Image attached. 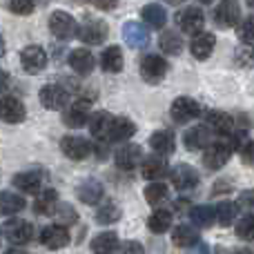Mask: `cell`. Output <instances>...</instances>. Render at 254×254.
I'll return each instance as SVG.
<instances>
[{
	"label": "cell",
	"instance_id": "obj_50",
	"mask_svg": "<svg viewBox=\"0 0 254 254\" xmlns=\"http://www.w3.org/2000/svg\"><path fill=\"white\" fill-rule=\"evenodd\" d=\"M165 2H170V4H181L183 0H165Z\"/></svg>",
	"mask_w": 254,
	"mask_h": 254
},
{
	"label": "cell",
	"instance_id": "obj_39",
	"mask_svg": "<svg viewBox=\"0 0 254 254\" xmlns=\"http://www.w3.org/2000/svg\"><path fill=\"white\" fill-rule=\"evenodd\" d=\"M214 210H216V223L223 225V228H228V225L237 219V205L230 201H221Z\"/></svg>",
	"mask_w": 254,
	"mask_h": 254
},
{
	"label": "cell",
	"instance_id": "obj_33",
	"mask_svg": "<svg viewBox=\"0 0 254 254\" xmlns=\"http://www.w3.org/2000/svg\"><path fill=\"white\" fill-rule=\"evenodd\" d=\"M140 172H143V179H147V181H161L163 176L167 174V163L163 161V158L152 156L143 163Z\"/></svg>",
	"mask_w": 254,
	"mask_h": 254
},
{
	"label": "cell",
	"instance_id": "obj_51",
	"mask_svg": "<svg viewBox=\"0 0 254 254\" xmlns=\"http://www.w3.org/2000/svg\"><path fill=\"white\" fill-rule=\"evenodd\" d=\"M198 2H203V4H210V2H214V0H198Z\"/></svg>",
	"mask_w": 254,
	"mask_h": 254
},
{
	"label": "cell",
	"instance_id": "obj_49",
	"mask_svg": "<svg viewBox=\"0 0 254 254\" xmlns=\"http://www.w3.org/2000/svg\"><path fill=\"white\" fill-rule=\"evenodd\" d=\"M4 56V40H2V36H0V58Z\"/></svg>",
	"mask_w": 254,
	"mask_h": 254
},
{
	"label": "cell",
	"instance_id": "obj_26",
	"mask_svg": "<svg viewBox=\"0 0 254 254\" xmlns=\"http://www.w3.org/2000/svg\"><path fill=\"white\" fill-rule=\"evenodd\" d=\"M136 134V125L131 123L125 116H114L112 121V129H110V140H116V143H123V140L131 138Z\"/></svg>",
	"mask_w": 254,
	"mask_h": 254
},
{
	"label": "cell",
	"instance_id": "obj_3",
	"mask_svg": "<svg viewBox=\"0 0 254 254\" xmlns=\"http://www.w3.org/2000/svg\"><path fill=\"white\" fill-rule=\"evenodd\" d=\"M241 20V4L239 0H221L214 9V22L223 29L228 27H237Z\"/></svg>",
	"mask_w": 254,
	"mask_h": 254
},
{
	"label": "cell",
	"instance_id": "obj_52",
	"mask_svg": "<svg viewBox=\"0 0 254 254\" xmlns=\"http://www.w3.org/2000/svg\"><path fill=\"white\" fill-rule=\"evenodd\" d=\"M246 2H248V4H250V7H252V9H254V0H246Z\"/></svg>",
	"mask_w": 254,
	"mask_h": 254
},
{
	"label": "cell",
	"instance_id": "obj_31",
	"mask_svg": "<svg viewBox=\"0 0 254 254\" xmlns=\"http://www.w3.org/2000/svg\"><path fill=\"white\" fill-rule=\"evenodd\" d=\"M190 219L196 228H210L216 223V210L210 205H196L190 210Z\"/></svg>",
	"mask_w": 254,
	"mask_h": 254
},
{
	"label": "cell",
	"instance_id": "obj_12",
	"mask_svg": "<svg viewBox=\"0 0 254 254\" xmlns=\"http://www.w3.org/2000/svg\"><path fill=\"white\" fill-rule=\"evenodd\" d=\"M40 243L49 250H61L69 243V232H67L65 225H47L40 232Z\"/></svg>",
	"mask_w": 254,
	"mask_h": 254
},
{
	"label": "cell",
	"instance_id": "obj_14",
	"mask_svg": "<svg viewBox=\"0 0 254 254\" xmlns=\"http://www.w3.org/2000/svg\"><path fill=\"white\" fill-rule=\"evenodd\" d=\"M214 45H216L214 34H203V31H198V34L192 36L190 52H192V56L196 58V61H207L210 54L214 52Z\"/></svg>",
	"mask_w": 254,
	"mask_h": 254
},
{
	"label": "cell",
	"instance_id": "obj_18",
	"mask_svg": "<svg viewBox=\"0 0 254 254\" xmlns=\"http://www.w3.org/2000/svg\"><path fill=\"white\" fill-rule=\"evenodd\" d=\"M112 121L114 116L110 112H96V114L89 119V129H92V136L98 140H110V129H112Z\"/></svg>",
	"mask_w": 254,
	"mask_h": 254
},
{
	"label": "cell",
	"instance_id": "obj_7",
	"mask_svg": "<svg viewBox=\"0 0 254 254\" xmlns=\"http://www.w3.org/2000/svg\"><path fill=\"white\" fill-rule=\"evenodd\" d=\"M20 65L27 74H38L47 65V54L38 45H29V47H25L20 52Z\"/></svg>",
	"mask_w": 254,
	"mask_h": 254
},
{
	"label": "cell",
	"instance_id": "obj_21",
	"mask_svg": "<svg viewBox=\"0 0 254 254\" xmlns=\"http://www.w3.org/2000/svg\"><path fill=\"white\" fill-rule=\"evenodd\" d=\"M13 185L27 194H36L40 190V185H43V174H40L38 170L20 172V174L13 176Z\"/></svg>",
	"mask_w": 254,
	"mask_h": 254
},
{
	"label": "cell",
	"instance_id": "obj_15",
	"mask_svg": "<svg viewBox=\"0 0 254 254\" xmlns=\"http://www.w3.org/2000/svg\"><path fill=\"white\" fill-rule=\"evenodd\" d=\"M179 25H181V31L185 34L194 36L198 31H203V25H205V16L198 7H188L183 13L179 16Z\"/></svg>",
	"mask_w": 254,
	"mask_h": 254
},
{
	"label": "cell",
	"instance_id": "obj_23",
	"mask_svg": "<svg viewBox=\"0 0 254 254\" xmlns=\"http://www.w3.org/2000/svg\"><path fill=\"white\" fill-rule=\"evenodd\" d=\"M149 145H152V149L156 154H161V156H167V154L174 152L176 138H174V134H172V131L158 129V131H154V134L149 136Z\"/></svg>",
	"mask_w": 254,
	"mask_h": 254
},
{
	"label": "cell",
	"instance_id": "obj_40",
	"mask_svg": "<svg viewBox=\"0 0 254 254\" xmlns=\"http://www.w3.org/2000/svg\"><path fill=\"white\" fill-rule=\"evenodd\" d=\"M237 237L241 241H254V214H246L237 223Z\"/></svg>",
	"mask_w": 254,
	"mask_h": 254
},
{
	"label": "cell",
	"instance_id": "obj_1",
	"mask_svg": "<svg viewBox=\"0 0 254 254\" xmlns=\"http://www.w3.org/2000/svg\"><path fill=\"white\" fill-rule=\"evenodd\" d=\"M167 69H170V65H167V61L163 56L147 54V56L140 58V76H143V80L149 85L161 83V80L165 78Z\"/></svg>",
	"mask_w": 254,
	"mask_h": 254
},
{
	"label": "cell",
	"instance_id": "obj_6",
	"mask_svg": "<svg viewBox=\"0 0 254 254\" xmlns=\"http://www.w3.org/2000/svg\"><path fill=\"white\" fill-rule=\"evenodd\" d=\"M230 156H232V145L230 143H214L205 149V154H203V165H205L210 172H216L230 161Z\"/></svg>",
	"mask_w": 254,
	"mask_h": 254
},
{
	"label": "cell",
	"instance_id": "obj_36",
	"mask_svg": "<svg viewBox=\"0 0 254 254\" xmlns=\"http://www.w3.org/2000/svg\"><path fill=\"white\" fill-rule=\"evenodd\" d=\"M172 225V214L167 210H156L152 216L147 219V228L152 230L154 234H163L167 232Z\"/></svg>",
	"mask_w": 254,
	"mask_h": 254
},
{
	"label": "cell",
	"instance_id": "obj_47",
	"mask_svg": "<svg viewBox=\"0 0 254 254\" xmlns=\"http://www.w3.org/2000/svg\"><path fill=\"white\" fill-rule=\"evenodd\" d=\"M119 250H127V252H143V246H140V243H121Z\"/></svg>",
	"mask_w": 254,
	"mask_h": 254
},
{
	"label": "cell",
	"instance_id": "obj_32",
	"mask_svg": "<svg viewBox=\"0 0 254 254\" xmlns=\"http://www.w3.org/2000/svg\"><path fill=\"white\" fill-rule=\"evenodd\" d=\"M172 241H174L176 248H192L198 243V232L192 225H179L172 232Z\"/></svg>",
	"mask_w": 254,
	"mask_h": 254
},
{
	"label": "cell",
	"instance_id": "obj_9",
	"mask_svg": "<svg viewBox=\"0 0 254 254\" xmlns=\"http://www.w3.org/2000/svg\"><path fill=\"white\" fill-rule=\"evenodd\" d=\"M170 114L176 123H188V121L196 119L201 114V105H198L194 98H188V96H181L172 103L170 107Z\"/></svg>",
	"mask_w": 254,
	"mask_h": 254
},
{
	"label": "cell",
	"instance_id": "obj_43",
	"mask_svg": "<svg viewBox=\"0 0 254 254\" xmlns=\"http://www.w3.org/2000/svg\"><path fill=\"white\" fill-rule=\"evenodd\" d=\"M9 9L18 16H27L34 11V0H9Z\"/></svg>",
	"mask_w": 254,
	"mask_h": 254
},
{
	"label": "cell",
	"instance_id": "obj_8",
	"mask_svg": "<svg viewBox=\"0 0 254 254\" xmlns=\"http://www.w3.org/2000/svg\"><path fill=\"white\" fill-rule=\"evenodd\" d=\"M25 116H27V110L20 98H16V96L0 98V121H4L9 125H16V123H22Z\"/></svg>",
	"mask_w": 254,
	"mask_h": 254
},
{
	"label": "cell",
	"instance_id": "obj_20",
	"mask_svg": "<svg viewBox=\"0 0 254 254\" xmlns=\"http://www.w3.org/2000/svg\"><path fill=\"white\" fill-rule=\"evenodd\" d=\"M140 158H143V149H140L138 145L129 143V145H123V147L116 152V165H119L121 170H134Z\"/></svg>",
	"mask_w": 254,
	"mask_h": 254
},
{
	"label": "cell",
	"instance_id": "obj_17",
	"mask_svg": "<svg viewBox=\"0 0 254 254\" xmlns=\"http://www.w3.org/2000/svg\"><path fill=\"white\" fill-rule=\"evenodd\" d=\"M76 194H78V198L83 203H87V205H96V203L103 201V194H105V190H103V183L96 179H85L83 183L76 188Z\"/></svg>",
	"mask_w": 254,
	"mask_h": 254
},
{
	"label": "cell",
	"instance_id": "obj_45",
	"mask_svg": "<svg viewBox=\"0 0 254 254\" xmlns=\"http://www.w3.org/2000/svg\"><path fill=\"white\" fill-rule=\"evenodd\" d=\"M58 219H61V223H74V221H76V212H74V207L63 205L61 210H58Z\"/></svg>",
	"mask_w": 254,
	"mask_h": 254
},
{
	"label": "cell",
	"instance_id": "obj_24",
	"mask_svg": "<svg viewBox=\"0 0 254 254\" xmlns=\"http://www.w3.org/2000/svg\"><path fill=\"white\" fill-rule=\"evenodd\" d=\"M69 67L76 71V74L87 76L89 71L94 69V56H92V52H87L85 47L74 49V52L69 54Z\"/></svg>",
	"mask_w": 254,
	"mask_h": 254
},
{
	"label": "cell",
	"instance_id": "obj_13",
	"mask_svg": "<svg viewBox=\"0 0 254 254\" xmlns=\"http://www.w3.org/2000/svg\"><path fill=\"white\" fill-rule=\"evenodd\" d=\"M123 36H125L127 45H129L131 49H143V47H147V45H149V31H147V27L140 25V22H136V20L125 22Z\"/></svg>",
	"mask_w": 254,
	"mask_h": 254
},
{
	"label": "cell",
	"instance_id": "obj_37",
	"mask_svg": "<svg viewBox=\"0 0 254 254\" xmlns=\"http://www.w3.org/2000/svg\"><path fill=\"white\" fill-rule=\"evenodd\" d=\"M119 219H121V207L116 205V203H112V201L103 203V205L98 207V212H96V221H98L101 225L116 223Z\"/></svg>",
	"mask_w": 254,
	"mask_h": 254
},
{
	"label": "cell",
	"instance_id": "obj_5",
	"mask_svg": "<svg viewBox=\"0 0 254 254\" xmlns=\"http://www.w3.org/2000/svg\"><path fill=\"white\" fill-rule=\"evenodd\" d=\"M4 237H7V241L11 246H25L34 237V228L22 219H9L4 223Z\"/></svg>",
	"mask_w": 254,
	"mask_h": 254
},
{
	"label": "cell",
	"instance_id": "obj_2",
	"mask_svg": "<svg viewBox=\"0 0 254 254\" xmlns=\"http://www.w3.org/2000/svg\"><path fill=\"white\" fill-rule=\"evenodd\" d=\"M49 31L56 36L58 40H69L71 36L78 34V25H76L74 16L67 11H54L49 16Z\"/></svg>",
	"mask_w": 254,
	"mask_h": 254
},
{
	"label": "cell",
	"instance_id": "obj_35",
	"mask_svg": "<svg viewBox=\"0 0 254 254\" xmlns=\"http://www.w3.org/2000/svg\"><path fill=\"white\" fill-rule=\"evenodd\" d=\"M167 194H170V190H167L165 183L152 181V183L145 188V201H147L152 207H156V205H161V203L167 201Z\"/></svg>",
	"mask_w": 254,
	"mask_h": 254
},
{
	"label": "cell",
	"instance_id": "obj_53",
	"mask_svg": "<svg viewBox=\"0 0 254 254\" xmlns=\"http://www.w3.org/2000/svg\"><path fill=\"white\" fill-rule=\"evenodd\" d=\"M252 56H254V49H252Z\"/></svg>",
	"mask_w": 254,
	"mask_h": 254
},
{
	"label": "cell",
	"instance_id": "obj_27",
	"mask_svg": "<svg viewBox=\"0 0 254 254\" xmlns=\"http://www.w3.org/2000/svg\"><path fill=\"white\" fill-rule=\"evenodd\" d=\"M25 198L20 194H13V192H0V214L2 216H13L18 212L25 210Z\"/></svg>",
	"mask_w": 254,
	"mask_h": 254
},
{
	"label": "cell",
	"instance_id": "obj_48",
	"mask_svg": "<svg viewBox=\"0 0 254 254\" xmlns=\"http://www.w3.org/2000/svg\"><path fill=\"white\" fill-rule=\"evenodd\" d=\"M7 85H9V74L4 69H0V94L7 89Z\"/></svg>",
	"mask_w": 254,
	"mask_h": 254
},
{
	"label": "cell",
	"instance_id": "obj_22",
	"mask_svg": "<svg viewBox=\"0 0 254 254\" xmlns=\"http://www.w3.org/2000/svg\"><path fill=\"white\" fill-rule=\"evenodd\" d=\"M210 129H207V125H196L192 127V129L185 131L183 140H185V147L192 152V149H203L210 145Z\"/></svg>",
	"mask_w": 254,
	"mask_h": 254
},
{
	"label": "cell",
	"instance_id": "obj_16",
	"mask_svg": "<svg viewBox=\"0 0 254 254\" xmlns=\"http://www.w3.org/2000/svg\"><path fill=\"white\" fill-rule=\"evenodd\" d=\"M38 96L43 107H47V110H65L67 105V92L58 85H45Z\"/></svg>",
	"mask_w": 254,
	"mask_h": 254
},
{
	"label": "cell",
	"instance_id": "obj_4",
	"mask_svg": "<svg viewBox=\"0 0 254 254\" xmlns=\"http://www.w3.org/2000/svg\"><path fill=\"white\" fill-rule=\"evenodd\" d=\"M170 181L176 190L188 192V190H194L198 185V172L194 170L192 165H188V163H179V165L170 172Z\"/></svg>",
	"mask_w": 254,
	"mask_h": 254
},
{
	"label": "cell",
	"instance_id": "obj_34",
	"mask_svg": "<svg viewBox=\"0 0 254 254\" xmlns=\"http://www.w3.org/2000/svg\"><path fill=\"white\" fill-rule=\"evenodd\" d=\"M119 248H121V243H119V237H116L114 232H101V234H96L92 241V250L101 252V254L116 252Z\"/></svg>",
	"mask_w": 254,
	"mask_h": 254
},
{
	"label": "cell",
	"instance_id": "obj_46",
	"mask_svg": "<svg viewBox=\"0 0 254 254\" xmlns=\"http://www.w3.org/2000/svg\"><path fill=\"white\" fill-rule=\"evenodd\" d=\"M94 2H96L98 9H103V11H110V9L116 7V2H119V0H94Z\"/></svg>",
	"mask_w": 254,
	"mask_h": 254
},
{
	"label": "cell",
	"instance_id": "obj_30",
	"mask_svg": "<svg viewBox=\"0 0 254 254\" xmlns=\"http://www.w3.org/2000/svg\"><path fill=\"white\" fill-rule=\"evenodd\" d=\"M143 22H147V27L152 29H163L167 22V13L161 4L152 2V4H145L143 7Z\"/></svg>",
	"mask_w": 254,
	"mask_h": 254
},
{
	"label": "cell",
	"instance_id": "obj_38",
	"mask_svg": "<svg viewBox=\"0 0 254 254\" xmlns=\"http://www.w3.org/2000/svg\"><path fill=\"white\" fill-rule=\"evenodd\" d=\"M158 45H161V49L165 54H170V56H176V54H181V49H183V40H181V36L176 34V31H165V34L161 36V40H158Z\"/></svg>",
	"mask_w": 254,
	"mask_h": 254
},
{
	"label": "cell",
	"instance_id": "obj_29",
	"mask_svg": "<svg viewBox=\"0 0 254 254\" xmlns=\"http://www.w3.org/2000/svg\"><path fill=\"white\" fill-rule=\"evenodd\" d=\"M101 67L105 71H110V74H119L123 69V52H121V47H116V45L107 47L101 56Z\"/></svg>",
	"mask_w": 254,
	"mask_h": 254
},
{
	"label": "cell",
	"instance_id": "obj_41",
	"mask_svg": "<svg viewBox=\"0 0 254 254\" xmlns=\"http://www.w3.org/2000/svg\"><path fill=\"white\" fill-rule=\"evenodd\" d=\"M237 34L243 43H254V16H246L243 20H239Z\"/></svg>",
	"mask_w": 254,
	"mask_h": 254
},
{
	"label": "cell",
	"instance_id": "obj_25",
	"mask_svg": "<svg viewBox=\"0 0 254 254\" xmlns=\"http://www.w3.org/2000/svg\"><path fill=\"white\" fill-rule=\"evenodd\" d=\"M205 121H207V127L221 136H230L234 129V119L230 114H225V112H219V110L210 112Z\"/></svg>",
	"mask_w": 254,
	"mask_h": 254
},
{
	"label": "cell",
	"instance_id": "obj_28",
	"mask_svg": "<svg viewBox=\"0 0 254 254\" xmlns=\"http://www.w3.org/2000/svg\"><path fill=\"white\" fill-rule=\"evenodd\" d=\"M58 207V194L54 190H45L38 194V198L34 201V210L40 216H52Z\"/></svg>",
	"mask_w": 254,
	"mask_h": 254
},
{
	"label": "cell",
	"instance_id": "obj_19",
	"mask_svg": "<svg viewBox=\"0 0 254 254\" xmlns=\"http://www.w3.org/2000/svg\"><path fill=\"white\" fill-rule=\"evenodd\" d=\"M89 116H92V103L89 101H76V103H71L69 110H67L65 121L71 127H80V125L87 123Z\"/></svg>",
	"mask_w": 254,
	"mask_h": 254
},
{
	"label": "cell",
	"instance_id": "obj_11",
	"mask_svg": "<svg viewBox=\"0 0 254 254\" xmlns=\"http://www.w3.org/2000/svg\"><path fill=\"white\" fill-rule=\"evenodd\" d=\"M78 38L89 45H101L107 38V25L98 18H87L78 29Z\"/></svg>",
	"mask_w": 254,
	"mask_h": 254
},
{
	"label": "cell",
	"instance_id": "obj_44",
	"mask_svg": "<svg viewBox=\"0 0 254 254\" xmlns=\"http://www.w3.org/2000/svg\"><path fill=\"white\" fill-rule=\"evenodd\" d=\"M241 158L246 165L254 167V140H248V143L241 147Z\"/></svg>",
	"mask_w": 254,
	"mask_h": 254
},
{
	"label": "cell",
	"instance_id": "obj_10",
	"mask_svg": "<svg viewBox=\"0 0 254 254\" xmlns=\"http://www.w3.org/2000/svg\"><path fill=\"white\" fill-rule=\"evenodd\" d=\"M61 149L71 161H83V158H87L89 154H92V145H89V140H85L83 136H65V138L61 140Z\"/></svg>",
	"mask_w": 254,
	"mask_h": 254
},
{
	"label": "cell",
	"instance_id": "obj_42",
	"mask_svg": "<svg viewBox=\"0 0 254 254\" xmlns=\"http://www.w3.org/2000/svg\"><path fill=\"white\" fill-rule=\"evenodd\" d=\"M237 207H241L243 214H254V190H246L239 194Z\"/></svg>",
	"mask_w": 254,
	"mask_h": 254
},
{
	"label": "cell",
	"instance_id": "obj_54",
	"mask_svg": "<svg viewBox=\"0 0 254 254\" xmlns=\"http://www.w3.org/2000/svg\"><path fill=\"white\" fill-rule=\"evenodd\" d=\"M0 234H2V230H0Z\"/></svg>",
	"mask_w": 254,
	"mask_h": 254
}]
</instances>
